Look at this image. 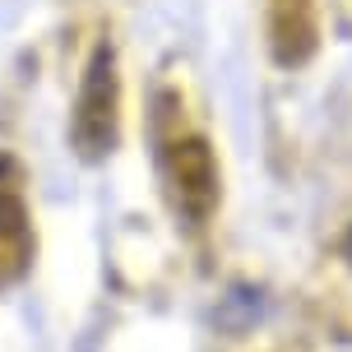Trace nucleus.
<instances>
[{
	"mask_svg": "<svg viewBox=\"0 0 352 352\" xmlns=\"http://www.w3.org/2000/svg\"><path fill=\"white\" fill-rule=\"evenodd\" d=\"M167 172H172V190L176 204L186 209V218H209L213 199H218V172H213V158L199 140H181L172 144L167 153Z\"/></svg>",
	"mask_w": 352,
	"mask_h": 352,
	"instance_id": "f03ea898",
	"label": "nucleus"
},
{
	"mask_svg": "<svg viewBox=\"0 0 352 352\" xmlns=\"http://www.w3.org/2000/svg\"><path fill=\"white\" fill-rule=\"evenodd\" d=\"M348 250H352V241H348Z\"/></svg>",
	"mask_w": 352,
	"mask_h": 352,
	"instance_id": "20e7f679",
	"label": "nucleus"
},
{
	"mask_svg": "<svg viewBox=\"0 0 352 352\" xmlns=\"http://www.w3.org/2000/svg\"><path fill=\"white\" fill-rule=\"evenodd\" d=\"M274 47L283 65H297L316 47V14L311 0H278L274 5Z\"/></svg>",
	"mask_w": 352,
	"mask_h": 352,
	"instance_id": "7ed1b4c3",
	"label": "nucleus"
},
{
	"mask_svg": "<svg viewBox=\"0 0 352 352\" xmlns=\"http://www.w3.org/2000/svg\"><path fill=\"white\" fill-rule=\"evenodd\" d=\"M74 140L88 158H98L116 140V79H111V52H98L88 84L79 93V116H74Z\"/></svg>",
	"mask_w": 352,
	"mask_h": 352,
	"instance_id": "f257e3e1",
	"label": "nucleus"
}]
</instances>
